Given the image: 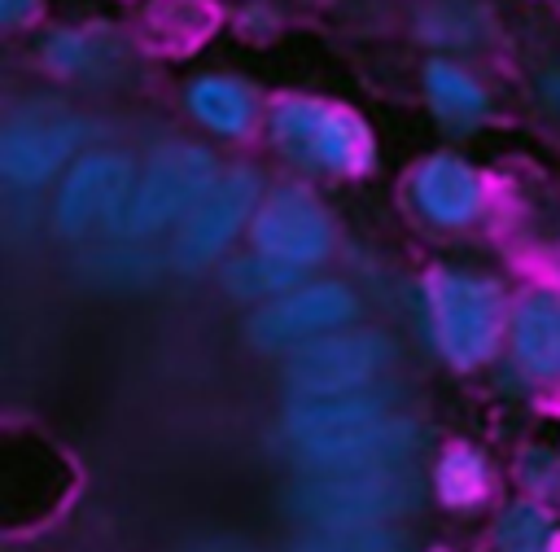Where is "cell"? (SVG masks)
Returning a JSON list of instances; mask_svg holds the SVG:
<instances>
[{
    "label": "cell",
    "instance_id": "cell-1",
    "mask_svg": "<svg viewBox=\"0 0 560 552\" xmlns=\"http://www.w3.org/2000/svg\"><path fill=\"white\" fill-rule=\"evenodd\" d=\"M267 131L276 153L311 175H368L376 162V140L363 114L328 96H276Z\"/></svg>",
    "mask_w": 560,
    "mask_h": 552
},
{
    "label": "cell",
    "instance_id": "cell-2",
    "mask_svg": "<svg viewBox=\"0 0 560 552\" xmlns=\"http://www.w3.org/2000/svg\"><path fill=\"white\" fill-rule=\"evenodd\" d=\"M503 289L490 276L438 267L424 276V320L438 355L451 368H481L508 333Z\"/></svg>",
    "mask_w": 560,
    "mask_h": 552
},
{
    "label": "cell",
    "instance_id": "cell-3",
    "mask_svg": "<svg viewBox=\"0 0 560 552\" xmlns=\"http://www.w3.org/2000/svg\"><path fill=\"white\" fill-rule=\"evenodd\" d=\"M416 504H420V478L407 464L350 469V473H302L284 495V508L311 530L398 521Z\"/></svg>",
    "mask_w": 560,
    "mask_h": 552
},
{
    "label": "cell",
    "instance_id": "cell-4",
    "mask_svg": "<svg viewBox=\"0 0 560 552\" xmlns=\"http://www.w3.org/2000/svg\"><path fill=\"white\" fill-rule=\"evenodd\" d=\"M219 171H223L219 158L197 140L158 145L136 175V188L114 223V237L140 241V237H153V232L179 223L201 202V193L219 180Z\"/></svg>",
    "mask_w": 560,
    "mask_h": 552
},
{
    "label": "cell",
    "instance_id": "cell-5",
    "mask_svg": "<svg viewBox=\"0 0 560 552\" xmlns=\"http://www.w3.org/2000/svg\"><path fill=\"white\" fill-rule=\"evenodd\" d=\"M394 359V342L376 329H337L293 346L280 364V381L293 399L363 390Z\"/></svg>",
    "mask_w": 560,
    "mask_h": 552
},
{
    "label": "cell",
    "instance_id": "cell-6",
    "mask_svg": "<svg viewBox=\"0 0 560 552\" xmlns=\"http://www.w3.org/2000/svg\"><path fill=\"white\" fill-rule=\"evenodd\" d=\"M262 202V180L254 166H223L219 180L201 193V202L175 223L171 237V263L179 272H201L210 267L219 254H228V245L241 237V228L254 223V210Z\"/></svg>",
    "mask_w": 560,
    "mask_h": 552
},
{
    "label": "cell",
    "instance_id": "cell-7",
    "mask_svg": "<svg viewBox=\"0 0 560 552\" xmlns=\"http://www.w3.org/2000/svg\"><path fill=\"white\" fill-rule=\"evenodd\" d=\"M359 315V294L341 280H298L289 294L262 302L245 320V337L262 355H289L293 346L337 333Z\"/></svg>",
    "mask_w": 560,
    "mask_h": 552
},
{
    "label": "cell",
    "instance_id": "cell-8",
    "mask_svg": "<svg viewBox=\"0 0 560 552\" xmlns=\"http://www.w3.org/2000/svg\"><path fill=\"white\" fill-rule=\"evenodd\" d=\"M131 188H136V162L127 153H118V149H88L57 180L52 228L61 237H70V241L88 237L96 228L114 232Z\"/></svg>",
    "mask_w": 560,
    "mask_h": 552
},
{
    "label": "cell",
    "instance_id": "cell-9",
    "mask_svg": "<svg viewBox=\"0 0 560 552\" xmlns=\"http://www.w3.org/2000/svg\"><path fill=\"white\" fill-rule=\"evenodd\" d=\"M424 442L420 421L385 412L376 421L293 442V460L302 473H350V469H394L407 464Z\"/></svg>",
    "mask_w": 560,
    "mask_h": 552
},
{
    "label": "cell",
    "instance_id": "cell-10",
    "mask_svg": "<svg viewBox=\"0 0 560 552\" xmlns=\"http://www.w3.org/2000/svg\"><path fill=\"white\" fill-rule=\"evenodd\" d=\"M249 245L306 272L332 254V219L315 193H306L302 184H280L262 193L249 223Z\"/></svg>",
    "mask_w": 560,
    "mask_h": 552
},
{
    "label": "cell",
    "instance_id": "cell-11",
    "mask_svg": "<svg viewBox=\"0 0 560 552\" xmlns=\"http://www.w3.org/2000/svg\"><path fill=\"white\" fill-rule=\"evenodd\" d=\"M88 127L70 114H22L9 118L0 131V175L18 188L48 184L52 175H66V166L79 158Z\"/></svg>",
    "mask_w": 560,
    "mask_h": 552
},
{
    "label": "cell",
    "instance_id": "cell-12",
    "mask_svg": "<svg viewBox=\"0 0 560 552\" xmlns=\"http://www.w3.org/2000/svg\"><path fill=\"white\" fill-rule=\"evenodd\" d=\"M481 175L459 153H429L411 171V206L433 228H468L481 215Z\"/></svg>",
    "mask_w": 560,
    "mask_h": 552
},
{
    "label": "cell",
    "instance_id": "cell-13",
    "mask_svg": "<svg viewBox=\"0 0 560 552\" xmlns=\"http://www.w3.org/2000/svg\"><path fill=\"white\" fill-rule=\"evenodd\" d=\"M512 364L529 381H560V289H529L508 315Z\"/></svg>",
    "mask_w": 560,
    "mask_h": 552
},
{
    "label": "cell",
    "instance_id": "cell-14",
    "mask_svg": "<svg viewBox=\"0 0 560 552\" xmlns=\"http://www.w3.org/2000/svg\"><path fill=\"white\" fill-rule=\"evenodd\" d=\"M420 88H424V101H429V114L438 118L442 131L451 136H464L472 127L486 123L490 114V92L486 83L459 66L455 57H429L424 70H420Z\"/></svg>",
    "mask_w": 560,
    "mask_h": 552
},
{
    "label": "cell",
    "instance_id": "cell-15",
    "mask_svg": "<svg viewBox=\"0 0 560 552\" xmlns=\"http://www.w3.org/2000/svg\"><path fill=\"white\" fill-rule=\"evenodd\" d=\"M385 412H389V399H385L376 386L341 390V394L293 399L289 412H284V438H289V447H293V442H306V438H324V434H337V429L376 421V416H385Z\"/></svg>",
    "mask_w": 560,
    "mask_h": 552
},
{
    "label": "cell",
    "instance_id": "cell-16",
    "mask_svg": "<svg viewBox=\"0 0 560 552\" xmlns=\"http://www.w3.org/2000/svg\"><path fill=\"white\" fill-rule=\"evenodd\" d=\"M184 105H188V114L201 131L223 136V140H241L258 118V96L236 74H197V79H188Z\"/></svg>",
    "mask_w": 560,
    "mask_h": 552
},
{
    "label": "cell",
    "instance_id": "cell-17",
    "mask_svg": "<svg viewBox=\"0 0 560 552\" xmlns=\"http://www.w3.org/2000/svg\"><path fill=\"white\" fill-rule=\"evenodd\" d=\"M39 61L57 79H88L114 66V35L101 26H57L39 44Z\"/></svg>",
    "mask_w": 560,
    "mask_h": 552
},
{
    "label": "cell",
    "instance_id": "cell-18",
    "mask_svg": "<svg viewBox=\"0 0 560 552\" xmlns=\"http://www.w3.org/2000/svg\"><path fill=\"white\" fill-rule=\"evenodd\" d=\"M298 280H302V267H289V263H280V258H271V254H262L254 245L245 254H232L219 267L223 294H232L241 302H258V307L280 298V294H289Z\"/></svg>",
    "mask_w": 560,
    "mask_h": 552
},
{
    "label": "cell",
    "instance_id": "cell-19",
    "mask_svg": "<svg viewBox=\"0 0 560 552\" xmlns=\"http://www.w3.org/2000/svg\"><path fill=\"white\" fill-rule=\"evenodd\" d=\"M433 491H438V499L446 508H472V504H481L486 491H490V464H486V456L477 447H468V442H451L438 456V464H433Z\"/></svg>",
    "mask_w": 560,
    "mask_h": 552
},
{
    "label": "cell",
    "instance_id": "cell-20",
    "mask_svg": "<svg viewBox=\"0 0 560 552\" xmlns=\"http://www.w3.org/2000/svg\"><path fill=\"white\" fill-rule=\"evenodd\" d=\"M560 526L542 499H516L494 521V552H556Z\"/></svg>",
    "mask_w": 560,
    "mask_h": 552
},
{
    "label": "cell",
    "instance_id": "cell-21",
    "mask_svg": "<svg viewBox=\"0 0 560 552\" xmlns=\"http://www.w3.org/2000/svg\"><path fill=\"white\" fill-rule=\"evenodd\" d=\"M516 478L529 499H560V451L556 447H525L516 460Z\"/></svg>",
    "mask_w": 560,
    "mask_h": 552
},
{
    "label": "cell",
    "instance_id": "cell-22",
    "mask_svg": "<svg viewBox=\"0 0 560 552\" xmlns=\"http://www.w3.org/2000/svg\"><path fill=\"white\" fill-rule=\"evenodd\" d=\"M328 534L337 548L346 552H407V534L394 526V521H372V526H332V530H319Z\"/></svg>",
    "mask_w": 560,
    "mask_h": 552
},
{
    "label": "cell",
    "instance_id": "cell-23",
    "mask_svg": "<svg viewBox=\"0 0 560 552\" xmlns=\"http://www.w3.org/2000/svg\"><path fill=\"white\" fill-rule=\"evenodd\" d=\"M420 31H424V39H433V44H455V48H464V44L477 39V26L468 22L464 4H438V9L420 22Z\"/></svg>",
    "mask_w": 560,
    "mask_h": 552
},
{
    "label": "cell",
    "instance_id": "cell-24",
    "mask_svg": "<svg viewBox=\"0 0 560 552\" xmlns=\"http://www.w3.org/2000/svg\"><path fill=\"white\" fill-rule=\"evenodd\" d=\"M44 0H0V26L4 31H22L35 13H39Z\"/></svg>",
    "mask_w": 560,
    "mask_h": 552
},
{
    "label": "cell",
    "instance_id": "cell-25",
    "mask_svg": "<svg viewBox=\"0 0 560 552\" xmlns=\"http://www.w3.org/2000/svg\"><path fill=\"white\" fill-rule=\"evenodd\" d=\"M184 552H254V548H245V543H236V539H197V543H188Z\"/></svg>",
    "mask_w": 560,
    "mask_h": 552
},
{
    "label": "cell",
    "instance_id": "cell-26",
    "mask_svg": "<svg viewBox=\"0 0 560 552\" xmlns=\"http://www.w3.org/2000/svg\"><path fill=\"white\" fill-rule=\"evenodd\" d=\"M293 552H346V548H337L328 534H319V530H311L306 539H298L293 543Z\"/></svg>",
    "mask_w": 560,
    "mask_h": 552
},
{
    "label": "cell",
    "instance_id": "cell-27",
    "mask_svg": "<svg viewBox=\"0 0 560 552\" xmlns=\"http://www.w3.org/2000/svg\"><path fill=\"white\" fill-rule=\"evenodd\" d=\"M556 105H560V92H556Z\"/></svg>",
    "mask_w": 560,
    "mask_h": 552
}]
</instances>
